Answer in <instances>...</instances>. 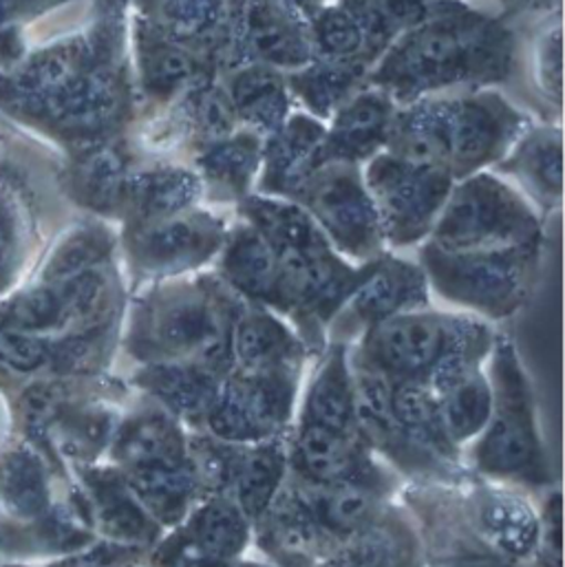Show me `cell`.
I'll use <instances>...</instances> for the list:
<instances>
[{
	"instance_id": "cell-2",
	"label": "cell",
	"mask_w": 565,
	"mask_h": 567,
	"mask_svg": "<svg viewBox=\"0 0 565 567\" xmlns=\"http://www.w3.org/2000/svg\"><path fill=\"white\" fill-rule=\"evenodd\" d=\"M246 305L213 272L140 285L126 302L120 353L133 367L191 360L226 378L233 327Z\"/></svg>"
},
{
	"instance_id": "cell-14",
	"label": "cell",
	"mask_w": 565,
	"mask_h": 567,
	"mask_svg": "<svg viewBox=\"0 0 565 567\" xmlns=\"http://www.w3.org/2000/svg\"><path fill=\"white\" fill-rule=\"evenodd\" d=\"M473 31L469 18H438L411 31L387 58L378 80L400 93L435 89L471 73Z\"/></svg>"
},
{
	"instance_id": "cell-22",
	"label": "cell",
	"mask_w": 565,
	"mask_h": 567,
	"mask_svg": "<svg viewBox=\"0 0 565 567\" xmlns=\"http://www.w3.org/2000/svg\"><path fill=\"white\" fill-rule=\"evenodd\" d=\"M188 457V431L160 404L133 393L106 453L122 473Z\"/></svg>"
},
{
	"instance_id": "cell-44",
	"label": "cell",
	"mask_w": 565,
	"mask_h": 567,
	"mask_svg": "<svg viewBox=\"0 0 565 567\" xmlns=\"http://www.w3.org/2000/svg\"><path fill=\"white\" fill-rule=\"evenodd\" d=\"M233 567H279L275 566V564H270V561H266V559H261V557H257V555H248V557H244V559H239L237 564Z\"/></svg>"
},
{
	"instance_id": "cell-27",
	"label": "cell",
	"mask_w": 565,
	"mask_h": 567,
	"mask_svg": "<svg viewBox=\"0 0 565 567\" xmlns=\"http://www.w3.org/2000/svg\"><path fill=\"white\" fill-rule=\"evenodd\" d=\"M250 305L279 309V264L270 244L248 224L228 233L215 272Z\"/></svg>"
},
{
	"instance_id": "cell-3",
	"label": "cell",
	"mask_w": 565,
	"mask_h": 567,
	"mask_svg": "<svg viewBox=\"0 0 565 567\" xmlns=\"http://www.w3.org/2000/svg\"><path fill=\"white\" fill-rule=\"evenodd\" d=\"M97 542L69 468L18 435L0 449V561H44Z\"/></svg>"
},
{
	"instance_id": "cell-25",
	"label": "cell",
	"mask_w": 565,
	"mask_h": 567,
	"mask_svg": "<svg viewBox=\"0 0 565 567\" xmlns=\"http://www.w3.org/2000/svg\"><path fill=\"white\" fill-rule=\"evenodd\" d=\"M380 457L358 433H338L316 424H294L287 435V466L305 484H331L371 468Z\"/></svg>"
},
{
	"instance_id": "cell-10",
	"label": "cell",
	"mask_w": 565,
	"mask_h": 567,
	"mask_svg": "<svg viewBox=\"0 0 565 567\" xmlns=\"http://www.w3.org/2000/svg\"><path fill=\"white\" fill-rule=\"evenodd\" d=\"M449 171L422 166L400 157L376 159L369 168L371 202L376 206L382 239L396 248L422 241L435 226L446 204Z\"/></svg>"
},
{
	"instance_id": "cell-43",
	"label": "cell",
	"mask_w": 565,
	"mask_h": 567,
	"mask_svg": "<svg viewBox=\"0 0 565 567\" xmlns=\"http://www.w3.org/2000/svg\"><path fill=\"white\" fill-rule=\"evenodd\" d=\"M522 567H564V557H553V555L537 553V555L533 557V561H528L526 566Z\"/></svg>"
},
{
	"instance_id": "cell-41",
	"label": "cell",
	"mask_w": 565,
	"mask_h": 567,
	"mask_svg": "<svg viewBox=\"0 0 565 567\" xmlns=\"http://www.w3.org/2000/svg\"><path fill=\"white\" fill-rule=\"evenodd\" d=\"M20 435L18 424V400L0 380V449L11 444Z\"/></svg>"
},
{
	"instance_id": "cell-20",
	"label": "cell",
	"mask_w": 565,
	"mask_h": 567,
	"mask_svg": "<svg viewBox=\"0 0 565 567\" xmlns=\"http://www.w3.org/2000/svg\"><path fill=\"white\" fill-rule=\"evenodd\" d=\"M322 567H427L418 524L400 497L336 542Z\"/></svg>"
},
{
	"instance_id": "cell-35",
	"label": "cell",
	"mask_w": 565,
	"mask_h": 567,
	"mask_svg": "<svg viewBox=\"0 0 565 567\" xmlns=\"http://www.w3.org/2000/svg\"><path fill=\"white\" fill-rule=\"evenodd\" d=\"M75 0H0V71L16 66L29 51V29Z\"/></svg>"
},
{
	"instance_id": "cell-33",
	"label": "cell",
	"mask_w": 565,
	"mask_h": 567,
	"mask_svg": "<svg viewBox=\"0 0 565 567\" xmlns=\"http://www.w3.org/2000/svg\"><path fill=\"white\" fill-rule=\"evenodd\" d=\"M391 106L384 97L360 95L349 102L333 122V133L327 137L331 157L353 159L376 151L391 126Z\"/></svg>"
},
{
	"instance_id": "cell-23",
	"label": "cell",
	"mask_w": 565,
	"mask_h": 567,
	"mask_svg": "<svg viewBox=\"0 0 565 567\" xmlns=\"http://www.w3.org/2000/svg\"><path fill=\"white\" fill-rule=\"evenodd\" d=\"M294 424H316L338 433H358L356 391L349 344L327 342L307 367Z\"/></svg>"
},
{
	"instance_id": "cell-42",
	"label": "cell",
	"mask_w": 565,
	"mask_h": 567,
	"mask_svg": "<svg viewBox=\"0 0 565 567\" xmlns=\"http://www.w3.org/2000/svg\"><path fill=\"white\" fill-rule=\"evenodd\" d=\"M117 567H155L151 559V550L144 548H131Z\"/></svg>"
},
{
	"instance_id": "cell-26",
	"label": "cell",
	"mask_w": 565,
	"mask_h": 567,
	"mask_svg": "<svg viewBox=\"0 0 565 567\" xmlns=\"http://www.w3.org/2000/svg\"><path fill=\"white\" fill-rule=\"evenodd\" d=\"M427 384L438 398L440 417L449 440L464 451L486 426L493 391L486 362L453 364L435 371Z\"/></svg>"
},
{
	"instance_id": "cell-45",
	"label": "cell",
	"mask_w": 565,
	"mask_h": 567,
	"mask_svg": "<svg viewBox=\"0 0 565 567\" xmlns=\"http://www.w3.org/2000/svg\"><path fill=\"white\" fill-rule=\"evenodd\" d=\"M298 2H300V4H305V2H309V0H298Z\"/></svg>"
},
{
	"instance_id": "cell-38",
	"label": "cell",
	"mask_w": 565,
	"mask_h": 567,
	"mask_svg": "<svg viewBox=\"0 0 565 567\" xmlns=\"http://www.w3.org/2000/svg\"><path fill=\"white\" fill-rule=\"evenodd\" d=\"M515 168L528 184L537 186L540 193H553L559 197L562 193V140L551 137H533L528 140L520 155L515 157Z\"/></svg>"
},
{
	"instance_id": "cell-18",
	"label": "cell",
	"mask_w": 565,
	"mask_h": 567,
	"mask_svg": "<svg viewBox=\"0 0 565 567\" xmlns=\"http://www.w3.org/2000/svg\"><path fill=\"white\" fill-rule=\"evenodd\" d=\"M336 542L318 526L305 499L285 480L279 495L253 526V555L279 567H322Z\"/></svg>"
},
{
	"instance_id": "cell-34",
	"label": "cell",
	"mask_w": 565,
	"mask_h": 567,
	"mask_svg": "<svg viewBox=\"0 0 565 567\" xmlns=\"http://www.w3.org/2000/svg\"><path fill=\"white\" fill-rule=\"evenodd\" d=\"M137 31L140 73L148 93L157 97L173 95L195 78L197 64L186 49L168 42L164 35L151 38L142 24Z\"/></svg>"
},
{
	"instance_id": "cell-9",
	"label": "cell",
	"mask_w": 565,
	"mask_h": 567,
	"mask_svg": "<svg viewBox=\"0 0 565 567\" xmlns=\"http://www.w3.org/2000/svg\"><path fill=\"white\" fill-rule=\"evenodd\" d=\"M305 373L307 369L264 373L233 369L222 382L204 433L233 444L287 437L296 422Z\"/></svg>"
},
{
	"instance_id": "cell-24",
	"label": "cell",
	"mask_w": 565,
	"mask_h": 567,
	"mask_svg": "<svg viewBox=\"0 0 565 567\" xmlns=\"http://www.w3.org/2000/svg\"><path fill=\"white\" fill-rule=\"evenodd\" d=\"M233 369L248 373L305 371L311 355L296 329L277 311L246 305L233 327Z\"/></svg>"
},
{
	"instance_id": "cell-15",
	"label": "cell",
	"mask_w": 565,
	"mask_h": 567,
	"mask_svg": "<svg viewBox=\"0 0 565 567\" xmlns=\"http://www.w3.org/2000/svg\"><path fill=\"white\" fill-rule=\"evenodd\" d=\"M309 217L331 246L349 259L371 261L382 255V230L376 206L353 173L316 175L307 186Z\"/></svg>"
},
{
	"instance_id": "cell-4",
	"label": "cell",
	"mask_w": 565,
	"mask_h": 567,
	"mask_svg": "<svg viewBox=\"0 0 565 567\" xmlns=\"http://www.w3.org/2000/svg\"><path fill=\"white\" fill-rule=\"evenodd\" d=\"M493 406L482 433L462 451L464 468L482 480L508 484L535 497L557 486L542 433L533 382L515 340L497 331L486 358Z\"/></svg>"
},
{
	"instance_id": "cell-21",
	"label": "cell",
	"mask_w": 565,
	"mask_h": 567,
	"mask_svg": "<svg viewBox=\"0 0 565 567\" xmlns=\"http://www.w3.org/2000/svg\"><path fill=\"white\" fill-rule=\"evenodd\" d=\"M124 378L133 391L151 398L186 431L206 429L224 382V375L191 360L133 367Z\"/></svg>"
},
{
	"instance_id": "cell-32",
	"label": "cell",
	"mask_w": 565,
	"mask_h": 567,
	"mask_svg": "<svg viewBox=\"0 0 565 567\" xmlns=\"http://www.w3.org/2000/svg\"><path fill=\"white\" fill-rule=\"evenodd\" d=\"M246 33L253 49L279 66H300L309 58V42L300 22L277 0H250Z\"/></svg>"
},
{
	"instance_id": "cell-5",
	"label": "cell",
	"mask_w": 565,
	"mask_h": 567,
	"mask_svg": "<svg viewBox=\"0 0 565 567\" xmlns=\"http://www.w3.org/2000/svg\"><path fill=\"white\" fill-rule=\"evenodd\" d=\"M497 329L473 313L422 307L367 329L349 344L351 355L391 382H427L458 358L486 360Z\"/></svg>"
},
{
	"instance_id": "cell-39",
	"label": "cell",
	"mask_w": 565,
	"mask_h": 567,
	"mask_svg": "<svg viewBox=\"0 0 565 567\" xmlns=\"http://www.w3.org/2000/svg\"><path fill=\"white\" fill-rule=\"evenodd\" d=\"M257 155L259 151L255 140H233L210 151V155L204 162L208 166V173L217 179L226 182L228 186H244L250 177Z\"/></svg>"
},
{
	"instance_id": "cell-8",
	"label": "cell",
	"mask_w": 565,
	"mask_h": 567,
	"mask_svg": "<svg viewBox=\"0 0 565 567\" xmlns=\"http://www.w3.org/2000/svg\"><path fill=\"white\" fill-rule=\"evenodd\" d=\"M540 244L531 210L506 188L482 177L444 204L429 246L442 252H489Z\"/></svg>"
},
{
	"instance_id": "cell-7",
	"label": "cell",
	"mask_w": 565,
	"mask_h": 567,
	"mask_svg": "<svg viewBox=\"0 0 565 567\" xmlns=\"http://www.w3.org/2000/svg\"><path fill=\"white\" fill-rule=\"evenodd\" d=\"M228 239L226 226L208 213L184 210L164 219L126 224L122 255L135 284L188 277L219 257Z\"/></svg>"
},
{
	"instance_id": "cell-29",
	"label": "cell",
	"mask_w": 565,
	"mask_h": 567,
	"mask_svg": "<svg viewBox=\"0 0 565 567\" xmlns=\"http://www.w3.org/2000/svg\"><path fill=\"white\" fill-rule=\"evenodd\" d=\"M129 488L144 511L166 530L179 526L202 502L191 457L142 466L124 473Z\"/></svg>"
},
{
	"instance_id": "cell-16",
	"label": "cell",
	"mask_w": 565,
	"mask_h": 567,
	"mask_svg": "<svg viewBox=\"0 0 565 567\" xmlns=\"http://www.w3.org/2000/svg\"><path fill=\"white\" fill-rule=\"evenodd\" d=\"M69 473L86 502L97 539L151 550L164 537V528L137 502L120 468L97 462Z\"/></svg>"
},
{
	"instance_id": "cell-11",
	"label": "cell",
	"mask_w": 565,
	"mask_h": 567,
	"mask_svg": "<svg viewBox=\"0 0 565 567\" xmlns=\"http://www.w3.org/2000/svg\"><path fill=\"white\" fill-rule=\"evenodd\" d=\"M353 391H356V429L376 457L389 464L407 484L444 482L460 484L471 473L455 471L427 451H422L400 426L391 406V380L376 369L358 362L351 351Z\"/></svg>"
},
{
	"instance_id": "cell-6",
	"label": "cell",
	"mask_w": 565,
	"mask_h": 567,
	"mask_svg": "<svg viewBox=\"0 0 565 567\" xmlns=\"http://www.w3.org/2000/svg\"><path fill=\"white\" fill-rule=\"evenodd\" d=\"M540 244L489 252H442L424 246L420 266L431 291L486 322L517 313L533 287Z\"/></svg>"
},
{
	"instance_id": "cell-40",
	"label": "cell",
	"mask_w": 565,
	"mask_h": 567,
	"mask_svg": "<svg viewBox=\"0 0 565 567\" xmlns=\"http://www.w3.org/2000/svg\"><path fill=\"white\" fill-rule=\"evenodd\" d=\"M133 546H120L97 539L93 546L44 561H0V567H117Z\"/></svg>"
},
{
	"instance_id": "cell-1",
	"label": "cell",
	"mask_w": 565,
	"mask_h": 567,
	"mask_svg": "<svg viewBox=\"0 0 565 567\" xmlns=\"http://www.w3.org/2000/svg\"><path fill=\"white\" fill-rule=\"evenodd\" d=\"M124 4L95 0L86 27L0 71V117L64 155L115 140L129 113Z\"/></svg>"
},
{
	"instance_id": "cell-31",
	"label": "cell",
	"mask_w": 565,
	"mask_h": 567,
	"mask_svg": "<svg viewBox=\"0 0 565 567\" xmlns=\"http://www.w3.org/2000/svg\"><path fill=\"white\" fill-rule=\"evenodd\" d=\"M391 406L393 415L404 429V433L429 455L440 460L442 464L464 471L462 451L449 440L442 417L438 398L431 386L422 380H402L391 382Z\"/></svg>"
},
{
	"instance_id": "cell-19",
	"label": "cell",
	"mask_w": 565,
	"mask_h": 567,
	"mask_svg": "<svg viewBox=\"0 0 565 567\" xmlns=\"http://www.w3.org/2000/svg\"><path fill=\"white\" fill-rule=\"evenodd\" d=\"M44 246L35 190L16 162L0 157V300L27 279Z\"/></svg>"
},
{
	"instance_id": "cell-12",
	"label": "cell",
	"mask_w": 565,
	"mask_h": 567,
	"mask_svg": "<svg viewBox=\"0 0 565 567\" xmlns=\"http://www.w3.org/2000/svg\"><path fill=\"white\" fill-rule=\"evenodd\" d=\"M464 515L480 542L511 566H526L540 550L537 497L508 484L469 475L460 484Z\"/></svg>"
},
{
	"instance_id": "cell-13",
	"label": "cell",
	"mask_w": 565,
	"mask_h": 567,
	"mask_svg": "<svg viewBox=\"0 0 565 567\" xmlns=\"http://www.w3.org/2000/svg\"><path fill=\"white\" fill-rule=\"evenodd\" d=\"M431 305V287L420 264L380 255L349 293L327 329V342H356L387 318Z\"/></svg>"
},
{
	"instance_id": "cell-37",
	"label": "cell",
	"mask_w": 565,
	"mask_h": 567,
	"mask_svg": "<svg viewBox=\"0 0 565 567\" xmlns=\"http://www.w3.org/2000/svg\"><path fill=\"white\" fill-rule=\"evenodd\" d=\"M376 31H382L380 24H371ZM369 22L360 20V16L347 9H329L318 13L314 22V35L318 47L331 58H347L362 51L367 35L364 31L371 29Z\"/></svg>"
},
{
	"instance_id": "cell-36",
	"label": "cell",
	"mask_w": 565,
	"mask_h": 567,
	"mask_svg": "<svg viewBox=\"0 0 565 567\" xmlns=\"http://www.w3.org/2000/svg\"><path fill=\"white\" fill-rule=\"evenodd\" d=\"M233 106L246 122H255L261 128H275L285 115V91L275 73L264 69L246 71L233 86Z\"/></svg>"
},
{
	"instance_id": "cell-30",
	"label": "cell",
	"mask_w": 565,
	"mask_h": 567,
	"mask_svg": "<svg viewBox=\"0 0 565 567\" xmlns=\"http://www.w3.org/2000/svg\"><path fill=\"white\" fill-rule=\"evenodd\" d=\"M287 437L239 444L230 499L255 526L287 480Z\"/></svg>"
},
{
	"instance_id": "cell-17",
	"label": "cell",
	"mask_w": 565,
	"mask_h": 567,
	"mask_svg": "<svg viewBox=\"0 0 565 567\" xmlns=\"http://www.w3.org/2000/svg\"><path fill=\"white\" fill-rule=\"evenodd\" d=\"M287 480L309 506L318 526L333 539L340 542L369 517H373L387 502L396 499L400 488L407 484L389 464L382 460L371 468L331 482V484H305L287 473Z\"/></svg>"
},
{
	"instance_id": "cell-28",
	"label": "cell",
	"mask_w": 565,
	"mask_h": 567,
	"mask_svg": "<svg viewBox=\"0 0 565 567\" xmlns=\"http://www.w3.org/2000/svg\"><path fill=\"white\" fill-rule=\"evenodd\" d=\"M175 530L204 557L233 567L253 550V524L244 511L224 495L195 504Z\"/></svg>"
}]
</instances>
